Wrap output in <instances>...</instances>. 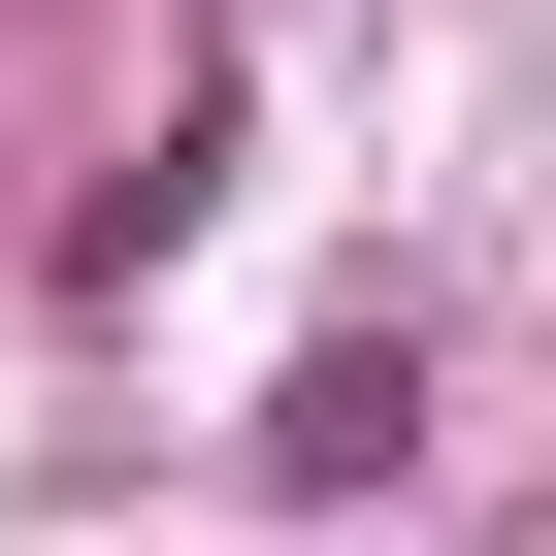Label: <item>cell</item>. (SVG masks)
<instances>
[{"mask_svg":"<svg viewBox=\"0 0 556 556\" xmlns=\"http://www.w3.org/2000/svg\"><path fill=\"white\" fill-rule=\"evenodd\" d=\"M426 458V328H295V393H262V491H295V523H361Z\"/></svg>","mask_w":556,"mask_h":556,"instance_id":"obj_1","label":"cell"}]
</instances>
